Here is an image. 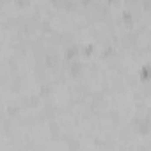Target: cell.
Instances as JSON below:
<instances>
[{
  "label": "cell",
  "mask_w": 151,
  "mask_h": 151,
  "mask_svg": "<svg viewBox=\"0 0 151 151\" xmlns=\"http://www.w3.org/2000/svg\"><path fill=\"white\" fill-rule=\"evenodd\" d=\"M82 64L80 62H73L71 66H69V75H71V77L73 78H77V77H80V75H82Z\"/></svg>",
  "instance_id": "1"
},
{
  "label": "cell",
  "mask_w": 151,
  "mask_h": 151,
  "mask_svg": "<svg viewBox=\"0 0 151 151\" xmlns=\"http://www.w3.org/2000/svg\"><path fill=\"white\" fill-rule=\"evenodd\" d=\"M139 77H140L142 82H149V80H151V64L142 66V69H140V73H139Z\"/></svg>",
  "instance_id": "2"
},
{
  "label": "cell",
  "mask_w": 151,
  "mask_h": 151,
  "mask_svg": "<svg viewBox=\"0 0 151 151\" xmlns=\"http://www.w3.org/2000/svg\"><path fill=\"white\" fill-rule=\"evenodd\" d=\"M149 128H151V121H149V119L139 121V132H140L142 135H146V133L149 132Z\"/></svg>",
  "instance_id": "3"
},
{
  "label": "cell",
  "mask_w": 151,
  "mask_h": 151,
  "mask_svg": "<svg viewBox=\"0 0 151 151\" xmlns=\"http://www.w3.org/2000/svg\"><path fill=\"white\" fill-rule=\"evenodd\" d=\"M77 53H78V48H77V46H69V48L66 50V57H68V59H75V57H77Z\"/></svg>",
  "instance_id": "4"
},
{
  "label": "cell",
  "mask_w": 151,
  "mask_h": 151,
  "mask_svg": "<svg viewBox=\"0 0 151 151\" xmlns=\"http://www.w3.org/2000/svg\"><path fill=\"white\" fill-rule=\"evenodd\" d=\"M123 22H124V25H126L128 29H130V27L133 25V20H132V14H130L128 11H124V13H123Z\"/></svg>",
  "instance_id": "5"
},
{
  "label": "cell",
  "mask_w": 151,
  "mask_h": 151,
  "mask_svg": "<svg viewBox=\"0 0 151 151\" xmlns=\"http://www.w3.org/2000/svg\"><path fill=\"white\" fill-rule=\"evenodd\" d=\"M16 6L22 7V9H23V7H29V6H30V0H16Z\"/></svg>",
  "instance_id": "6"
},
{
  "label": "cell",
  "mask_w": 151,
  "mask_h": 151,
  "mask_svg": "<svg viewBox=\"0 0 151 151\" xmlns=\"http://www.w3.org/2000/svg\"><path fill=\"white\" fill-rule=\"evenodd\" d=\"M91 53H93V46H91V45H87V46H84V48H82V55L89 57Z\"/></svg>",
  "instance_id": "7"
},
{
  "label": "cell",
  "mask_w": 151,
  "mask_h": 151,
  "mask_svg": "<svg viewBox=\"0 0 151 151\" xmlns=\"http://www.w3.org/2000/svg\"><path fill=\"white\" fill-rule=\"evenodd\" d=\"M57 62H59V60H57L55 57H48V59H46V66H48V68H53Z\"/></svg>",
  "instance_id": "8"
},
{
  "label": "cell",
  "mask_w": 151,
  "mask_h": 151,
  "mask_svg": "<svg viewBox=\"0 0 151 151\" xmlns=\"http://www.w3.org/2000/svg\"><path fill=\"white\" fill-rule=\"evenodd\" d=\"M64 7H66V11H73V9H75V4L69 2V0H66V2H64Z\"/></svg>",
  "instance_id": "9"
},
{
  "label": "cell",
  "mask_w": 151,
  "mask_h": 151,
  "mask_svg": "<svg viewBox=\"0 0 151 151\" xmlns=\"http://www.w3.org/2000/svg\"><path fill=\"white\" fill-rule=\"evenodd\" d=\"M142 7L146 11H151V0H142Z\"/></svg>",
  "instance_id": "10"
},
{
  "label": "cell",
  "mask_w": 151,
  "mask_h": 151,
  "mask_svg": "<svg viewBox=\"0 0 151 151\" xmlns=\"http://www.w3.org/2000/svg\"><path fill=\"white\" fill-rule=\"evenodd\" d=\"M41 94H43V96H48V94H50V89H48L46 86H43V87H41Z\"/></svg>",
  "instance_id": "11"
},
{
  "label": "cell",
  "mask_w": 151,
  "mask_h": 151,
  "mask_svg": "<svg viewBox=\"0 0 151 151\" xmlns=\"http://www.w3.org/2000/svg\"><path fill=\"white\" fill-rule=\"evenodd\" d=\"M43 30H45V32H50V25H48V22H43Z\"/></svg>",
  "instance_id": "12"
},
{
  "label": "cell",
  "mask_w": 151,
  "mask_h": 151,
  "mask_svg": "<svg viewBox=\"0 0 151 151\" xmlns=\"http://www.w3.org/2000/svg\"><path fill=\"white\" fill-rule=\"evenodd\" d=\"M52 2H53V6H60V4L64 2V0H52Z\"/></svg>",
  "instance_id": "13"
},
{
  "label": "cell",
  "mask_w": 151,
  "mask_h": 151,
  "mask_svg": "<svg viewBox=\"0 0 151 151\" xmlns=\"http://www.w3.org/2000/svg\"><path fill=\"white\" fill-rule=\"evenodd\" d=\"M91 2H93V0H82V4H84V6H89Z\"/></svg>",
  "instance_id": "14"
},
{
  "label": "cell",
  "mask_w": 151,
  "mask_h": 151,
  "mask_svg": "<svg viewBox=\"0 0 151 151\" xmlns=\"http://www.w3.org/2000/svg\"><path fill=\"white\" fill-rule=\"evenodd\" d=\"M4 2H7V0H4Z\"/></svg>",
  "instance_id": "15"
}]
</instances>
